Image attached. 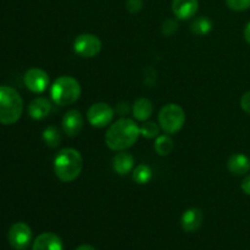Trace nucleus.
Here are the masks:
<instances>
[{
	"instance_id": "f257e3e1",
	"label": "nucleus",
	"mask_w": 250,
	"mask_h": 250,
	"mask_svg": "<svg viewBox=\"0 0 250 250\" xmlns=\"http://www.w3.org/2000/svg\"><path fill=\"white\" fill-rule=\"evenodd\" d=\"M141 136V129L136 121L128 117H121L110 125L105 134V143L107 148L115 151H122L131 148Z\"/></svg>"
},
{
	"instance_id": "f03ea898",
	"label": "nucleus",
	"mask_w": 250,
	"mask_h": 250,
	"mask_svg": "<svg viewBox=\"0 0 250 250\" xmlns=\"http://www.w3.org/2000/svg\"><path fill=\"white\" fill-rule=\"evenodd\" d=\"M83 168V158L73 148L61 149L54 159V172L61 182H72L81 175Z\"/></svg>"
},
{
	"instance_id": "7ed1b4c3",
	"label": "nucleus",
	"mask_w": 250,
	"mask_h": 250,
	"mask_svg": "<svg viewBox=\"0 0 250 250\" xmlns=\"http://www.w3.org/2000/svg\"><path fill=\"white\" fill-rule=\"evenodd\" d=\"M23 111V100L16 89L0 85V124L14 125Z\"/></svg>"
},
{
	"instance_id": "20e7f679",
	"label": "nucleus",
	"mask_w": 250,
	"mask_h": 250,
	"mask_svg": "<svg viewBox=\"0 0 250 250\" xmlns=\"http://www.w3.org/2000/svg\"><path fill=\"white\" fill-rule=\"evenodd\" d=\"M80 82L71 76H61L54 81L50 88V95L54 103L61 106L71 105L77 102L81 97Z\"/></svg>"
},
{
	"instance_id": "39448f33",
	"label": "nucleus",
	"mask_w": 250,
	"mask_h": 250,
	"mask_svg": "<svg viewBox=\"0 0 250 250\" xmlns=\"http://www.w3.org/2000/svg\"><path fill=\"white\" fill-rule=\"evenodd\" d=\"M159 125L167 134H175L181 131L186 122V112L178 104H166L159 112Z\"/></svg>"
},
{
	"instance_id": "423d86ee",
	"label": "nucleus",
	"mask_w": 250,
	"mask_h": 250,
	"mask_svg": "<svg viewBox=\"0 0 250 250\" xmlns=\"http://www.w3.org/2000/svg\"><path fill=\"white\" fill-rule=\"evenodd\" d=\"M73 50L80 58H94L102 50V41L95 34H80V36L76 37L75 42H73Z\"/></svg>"
},
{
	"instance_id": "0eeeda50",
	"label": "nucleus",
	"mask_w": 250,
	"mask_h": 250,
	"mask_svg": "<svg viewBox=\"0 0 250 250\" xmlns=\"http://www.w3.org/2000/svg\"><path fill=\"white\" fill-rule=\"evenodd\" d=\"M114 116L115 110L106 103H95L90 105L87 112L88 122L97 128H103L111 124Z\"/></svg>"
},
{
	"instance_id": "6e6552de",
	"label": "nucleus",
	"mask_w": 250,
	"mask_h": 250,
	"mask_svg": "<svg viewBox=\"0 0 250 250\" xmlns=\"http://www.w3.org/2000/svg\"><path fill=\"white\" fill-rule=\"evenodd\" d=\"M32 242V229L24 222H16L9 229V243L15 250H26Z\"/></svg>"
},
{
	"instance_id": "1a4fd4ad",
	"label": "nucleus",
	"mask_w": 250,
	"mask_h": 250,
	"mask_svg": "<svg viewBox=\"0 0 250 250\" xmlns=\"http://www.w3.org/2000/svg\"><path fill=\"white\" fill-rule=\"evenodd\" d=\"M24 85L28 88L31 92L36 93V94H41L44 90L48 88L49 85V76L42 68H29L26 71L23 76Z\"/></svg>"
},
{
	"instance_id": "9d476101",
	"label": "nucleus",
	"mask_w": 250,
	"mask_h": 250,
	"mask_svg": "<svg viewBox=\"0 0 250 250\" xmlns=\"http://www.w3.org/2000/svg\"><path fill=\"white\" fill-rule=\"evenodd\" d=\"M84 126V119L81 111L72 109L68 110L62 117V129L68 137H76L81 133Z\"/></svg>"
},
{
	"instance_id": "9b49d317",
	"label": "nucleus",
	"mask_w": 250,
	"mask_h": 250,
	"mask_svg": "<svg viewBox=\"0 0 250 250\" xmlns=\"http://www.w3.org/2000/svg\"><path fill=\"white\" fill-rule=\"evenodd\" d=\"M204 221V214L198 208H190L186 210L181 217V226L186 232H195L202 227Z\"/></svg>"
},
{
	"instance_id": "f8f14e48",
	"label": "nucleus",
	"mask_w": 250,
	"mask_h": 250,
	"mask_svg": "<svg viewBox=\"0 0 250 250\" xmlns=\"http://www.w3.org/2000/svg\"><path fill=\"white\" fill-rule=\"evenodd\" d=\"M32 250H63V244L58 234L45 232L34 239Z\"/></svg>"
},
{
	"instance_id": "ddd939ff",
	"label": "nucleus",
	"mask_w": 250,
	"mask_h": 250,
	"mask_svg": "<svg viewBox=\"0 0 250 250\" xmlns=\"http://www.w3.org/2000/svg\"><path fill=\"white\" fill-rule=\"evenodd\" d=\"M171 7L178 20H189L197 14L199 2L198 0H172Z\"/></svg>"
},
{
	"instance_id": "4468645a",
	"label": "nucleus",
	"mask_w": 250,
	"mask_h": 250,
	"mask_svg": "<svg viewBox=\"0 0 250 250\" xmlns=\"http://www.w3.org/2000/svg\"><path fill=\"white\" fill-rule=\"evenodd\" d=\"M227 168L236 176H243L250 171V159L242 153L231 155L227 160Z\"/></svg>"
},
{
	"instance_id": "2eb2a0df",
	"label": "nucleus",
	"mask_w": 250,
	"mask_h": 250,
	"mask_svg": "<svg viewBox=\"0 0 250 250\" xmlns=\"http://www.w3.org/2000/svg\"><path fill=\"white\" fill-rule=\"evenodd\" d=\"M134 158L127 151H120L112 159V168L120 176H124L133 171Z\"/></svg>"
},
{
	"instance_id": "dca6fc26",
	"label": "nucleus",
	"mask_w": 250,
	"mask_h": 250,
	"mask_svg": "<svg viewBox=\"0 0 250 250\" xmlns=\"http://www.w3.org/2000/svg\"><path fill=\"white\" fill-rule=\"evenodd\" d=\"M51 111V104L46 98H36L28 105V115L33 120H44Z\"/></svg>"
},
{
	"instance_id": "f3484780",
	"label": "nucleus",
	"mask_w": 250,
	"mask_h": 250,
	"mask_svg": "<svg viewBox=\"0 0 250 250\" xmlns=\"http://www.w3.org/2000/svg\"><path fill=\"white\" fill-rule=\"evenodd\" d=\"M153 103L146 98H139L132 106V115L137 121L146 122L153 115Z\"/></svg>"
},
{
	"instance_id": "a211bd4d",
	"label": "nucleus",
	"mask_w": 250,
	"mask_h": 250,
	"mask_svg": "<svg viewBox=\"0 0 250 250\" xmlns=\"http://www.w3.org/2000/svg\"><path fill=\"white\" fill-rule=\"evenodd\" d=\"M212 29V22L211 20L208 19V17L202 16L195 19L194 21L190 24V31L193 32L197 36H207L208 33H210Z\"/></svg>"
},
{
	"instance_id": "6ab92c4d",
	"label": "nucleus",
	"mask_w": 250,
	"mask_h": 250,
	"mask_svg": "<svg viewBox=\"0 0 250 250\" xmlns=\"http://www.w3.org/2000/svg\"><path fill=\"white\" fill-rule=\"evenodd\" d=\"M151 177H153V171L146 164L138 165L132 171V178L138 185H146L151 180Z\"/></svg>"
},
{
	"instance_id": "aec40b11",
	"label": "nucleus",
	"mask_w": 250,
	"mask_h": 250,
	"mask_svg": "<svg viewBox=\"0 0 250 250\" xmlns=\"http://www.w3.org/2000/svg\"><path fill=\"white\" fill-rule=\"evenodd\" d=\"M155 151L160 156H166L173 150V141L170 136L167 134H161V136L156 137L155 141Z\"/></svg>"
},
{
	"instance_id": "412c9836",
	"label": "nucleus",
	"mask_w": 250,
	"mask_h": 250,
	"mask_svg": "<svg viewBox=\"0 0 250 250\" xmlns=\"http://www.w3.org/2000/svg\"><path fill=\"white\" fill-rule=\"evenodd\" d=\"M43 141L49 148H56V146H60L61 143V134L60 131L56 128L55 126H49L46 127L43 131Z\"/></svg>"
},
{
	"instance_id": "4be33fe9",
	"label": "nucleus",
	"mask_w": 250,
	"mask_h": 250,
	"mask_svg": "<svg viewBox=\"0 0 250 250\" xmlns=\"http://www.w3.org/2000/svg\"><path fill=\"white\" fill-rule=\"evenodd\" d=\"M160 125H156L155 122H149L146 121L139 129H141V136L146 137V138L151 139V138H156L160 133Z\"/></svg>"
},
{
	"instance_id": "5701e85b",
	"label": "nucleus",
	"mask_w": 250,
	"mask_h": 250,
	"mask_svg": "<svg viewBox=\"0 0 250 250\" xmlns=\"http://www.w3.org/2000/svg\"><path fill=\"white\" fill-rule=\"evenodd\" d=\"M226 4L233 11H246L250 9V0H226Z\"/></svg>"
},
{
	"instance_id": "b1692460",
	"label": "nucleus",
	"mask_w": 250,
	"mask_h": 250,
	"mask_svg": "<svg viewBox=\"0 0 250 250\" xmlns=\"http://www.w3.org/2000/svg\"><path fill=\"white\" fill-rule=\"evenodd\" d=\"M178 29V22L173 19H167L163 23V34L170 37Z\"/></svg>"
},
{
	"instance_id": "393cba45",
	"label": "nucleus",
	"mask_w": 250,
	"mask_h": 250,
	"mask_svg": "<svg viewBox=\"0 0 250 250\" xmlns=\"http://www.w3.org/2000/svg\"><path fill=\"white\" fill-rule=\"evenodd\" d=\"M143 7V0H127L126 1V9L131 14H137Z\"/></svg>"
},
{
	"instance_id": "a878e982",
	"label": "nucleus",
	"mask_w": 250,
	"mask_h": 250,
	"mask_svg": "<svg viewBox=\"0 0 250 250\" xmlns=\"http://www.w3.org/2000/svg\"><path fill=\"white\" fill-rule=\"evenodd\" d=\"M116 112L120 115V116H125V115H128L129 112H132V109L129 107L128 103L121 102V103H119V104H117Z\"/></svg>"
},
{
	"instance_id": "bb28decb",
	"label": "nucleus",
	"mask_w": 250,
	"mask_h": 250,
	"mask_svg": "<svg viewBox=\"0 0 250 250\" xmlns=\"http://www.w3.org/2000/svg\"><path fill=\"white\" fill-rule=\"evenodd\" d=\"M241 107L243 109L244 112L250 115V90L249 92L244 93L243 97L241 99Z\"/></svg>"
},
{
	"instance_id": "cd10ccee",
	"label": "nucleus",
	"mask_w": 250,
	"mask_h": 250,
	"mask_svg": "<svg viewBox=\"0 0 250 250\" xmlns=\"http://www.w3.org/2000/svg\"><path fill=\"white\" fill-rule=\"evenodd\" d=\"M241 188L247 195H250V175H247L246 177L243 178V181H242Z\"/></svg>"
},
{
	"instance_id": "c85d7f7f",
	"label": "nucleus",
	"mask_w": 250,
	"mask_h": 250,
	"mask_svg": "<svg viewBox=\"0 0 250 250\" xmlns=\"http://www.w3.org/2000/svg\"><path fill=\"white\" fill-rule=\"evenodd\" d=\"M244 39L247 41V43L250 44V21L247 23L246 28H244Z\"/></svg>"
},
{
	"instance_id": "c756f323",
	"label": "nucleus",
	"mask_w": 250,
	"mask_h": 250,
	"mask_svg": "<svg viewBox=\"0 0 250 250\" xmlns=\"http://www.w3.org/2000/svg\"><path fill=\"white\" fill-rule=\"evenodd\" d=\"M76 250H95V248H94V247L89 246V244H82V246L78 247V248Z\"/></svg>"
}]
</instances>
